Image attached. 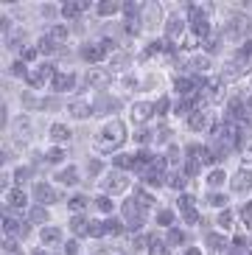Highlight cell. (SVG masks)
<instances>
[{
    "label": "cell",
    "mask_w": 252,
    "mask_h": 255,
    "mask_svg": "<svg viewBox=\"0 0 252 255\" xmlns=\"http://www.w3.org/2000/svg\"><path fill=\"white\" fill-rule=\"evenodd\" d=\"M101 137H104V140H110V143H101V149H104V151L118 149L121 143L126 140V129H124V124H121V121H107L104 129H101Z\"/></svg>",
    "instance_id": "1"
},
{
    "label": "cell",
    "mask_w": 252,
    "mask_h": 255,
    "mask_svg": "<svg viewBox=\"0 0 252 255\" xmlns=\"http://www.w3.org/2000/svg\"><path fill=\"white\" fill-rule=\"evenodd\" d=\"M82 59L84 62H90V65H96V62H101L104 59V53H107V48L101 45V42H96V45H93V42H84L82 45Z\"/></svg>",
    "instance_id": "2"
},
{
    "label": "cell",
    "mask_w": 252,
    "mask_h": 255,
    "mask_svg": "<svg viewBox=\"0 0 252 255\" xmlns=\"http://www.w3.org/2000/svg\"><path fill=\"white\" fill-rule=\"evenodd\" d=\"M67 110H70V115H73L76 121H84V118H90V115L96 113V107L90 104V101H84V98L70 101V104H67Z\"/></svg>",
    "instance_id": "3"
},
{
    "label": "cell",
    "mask_w": 252,
    "mask_h": 255,
    "mask_svg": "<svg viewBox=\"0 0 252 255\" xmlns=\"http://www.w3.org/2000/svg\"><path fill=\"white\" fill-rule=\"evenodd\" d=\"M230 185H233V191H236V194H241V191H250V185H252V171H250V168H238V171L233 174Z\"/></svg>",
    "instance_id": "4"
},
{
    "label": "cell",
    "mask_w": 252,
    "mask_h": 255,
    "mask_svg": "<svg viewBox=\"0 0 252 255\" xmlns=\"http://www.w3.org/2000/svg\"><path fill=\"white\" fill-rule=\"evenodd\" d=\"M110 73L107 70H101V68H90V73H87V84H93L96 90H107L110 87Z\"/></svg>",
    "instance_id": "5"
},
{
    "label": "cell",
    "mask_w": 252,
    "mask_h": 255,
    "mask_svg": "<svg viewBox=\"0 0 252 255\" xmlns=\"http://www.w3.org/2000/svg\"><path fill=\"white\" fill-rule=\"evenodd\" d=\"M25 202H28V194H25L20 185H14V188L6 191V205L8 208H25Z\"/></svg>",
    "instance_id": "6"
},
{
    "label": "cell",
    "mask_w": 252,
    "mask_h": 255,
    "mask_svg": "<svg viewBox=\"0 0 252 255\" xmlns=\"http://www.w3.org/2000/svg\"><path fill=\"white\" fill-rule=\"evenodd\" d=\"M151 113H154V104H151V101H137V104L132 107V121L146 124V121L151 118Z\"/></svg>",
    "instance_id": "7"
},
{
    "label": "cell",
    "mask_w": 252,
    "mask_h": 255,
    "mask_svg": "<svg viewBox=\"0 0 252 255\" xmlns=\"http://www.w3.org/2000/svg\"><path fill=\"white\" fill-rule=\"evenodd\" d=\"M48 137L53 140V146H62V143L70 140V127H67V124H53V127L48 129Z\"/></svg>",
    "instance_id": "8"
},
{
    "label": "cell",
    "mask_w": 252,
    "mask_h": 255,
    "mask_svg": "<svg viewBox=\"0 0 252 255\" xmlns=\"http://www.w3.org/2000/svg\"><path fill=\"white\" fill-rule=\"evenodd\" d=\"M53 90L56 93H67L76 87V73H56V79H53Z\"/></svg>",
    "instance_id": "9"
},
{
    "label": "cell",
    "mask_w": 252,
    "mask_h": 255,
    "mask_svg": "<svg viewBox=\"0 0 252 255\" xmlns=\"http://www.w3.org/2000/svg\"><path fill=\"white\" fill-rule=\"evenodd\" d=\"M210 124H208V115L202 113V110H196V113H191V118H188V129L191 132H205Z\"/></svg>",
    "instance_id": "10"
},
{
    "label": "cell",
    "mask_w": 252,
    "mask_h": 255,
    "mask_svg": "<svg viewBox=\"0 0 252 255\" xmlns=\"http://www.w3.org/2000/svg\"><path fill=\"white\" fill-rule=\"evenodd\" d=\"M34 194H37V199L39 202H56V199H59V194H56V191H53L51 185H48V182H39L37 188H34Z\"/></svg>",
    "instance_id": "11"
},
{
    "label": "cell",
    "mask_w": 252,
    "mask_h": 255,
    "mask_svg": "<svg viewBox=\"0 0 252 255\" xmlns=\"http://www.w3.org/2000/svg\"><path fill=\"white\" fill-rule=\"evenodd\" d=\"M124 188H129V180H126L124 174H112L110 182H107V194H121Z\"/></svg>",
    "instance_id": "12"
},
{
    "label": "cell",
    "mask_w": 252,
    "mask_h": 255,
    "mask_svg": "<svg viewBox=\"0 0 252 255\" xmlns=\"http://www.w3.org/2000/svg\"><path fill=\"white\" fill-rule=\"evenodd\" d=\"M182 28H185V23H182V14H174L168 20V25H165V34H168V39H177L179 34H182Z\"/></svg>",
    "instance_id": "13"
},
{
    "label": "cell",
    "mask_w": 252,
    "mask_h": 255,
    "mask_svg": "<svg viewBox=\"0 0 252 255\" xmlns=\"http://www.w3.org/2000/svg\"><path fill=\"white\" fill-rule=\"evenodd\" d=\"M70 230H73L76 236H87V230H90V222L82 216V213H73V216H70Z\"/></svg>",
    "instance_id": "14"
},
{
    "label": "cell",
    "mask_w": 252,
    "mask_h": 255,
    "mask_svg": "<svg viewBox=\"0 0 252 255\" xmlns=\"http://www.w3.org/2000/svg\"><path fill=\"white\" fill-rule=\"evenodd\" d=\"M193 87H196V82H193V79H188V76H177V79H174V90H177L179 96L193 93Z\"/></svg>",
    "instance_id": "15"
},
{
    "label": "cell",
    "mask_w": 252,
    "mask_h": 255,
    "mask_svg": "<svg viewBox=\"0 0 252 255\" xmlns=\"http://www.w3.org/2000/svg\"><path fill=\"white\" fill-rule=\"evenodd\" d=\"M205 244H208L210 250H222L224 244H227V236H222V233H208V236H205Z\"/></svg>",
    "instance_id": "16"
},
{
    "label": "cell",
    "mask_w": 252,
    "mask_h": 255,
    "mask_svg": "<svg viewBox=\"0 0 252 255\" xmlns=\"http://www.w3.org/2000/svg\"><path fill=\"white\" fill-rule=\"evenodd\" d=\"M222 182H227V171H224V168H216V171L208 174V185L213 188V191L222 185Z\"/></svg>",
    "instance_id": "17"
},
{
    "label": "cell",
    "mask_w": 252,
    "mask_h": 255,
    "mask_svg": "<svg viewBox=\"0 0 252 255\" xmlns=\"http://www.w3.org/2000/svg\"><path fill=\"white\" fill-rule=\"evenodd\" d=\"M82 8H84L82 3H62V17H67V20H76Z\"/></svg>",
    "instance_id": "18"
},
{
    "label": "cell",
    "mask_w": 252,
    "mask_h": 255,
    "mask_svg": "<svg viewBox=\"0 0 252 255\" xmlns=\"http://www.w3.org/2000/svg\"><path fill=\"white\" fill-rule=\"evenodd\" d=\"M39 236H42V244H56V241H59V227H45L42 233H39Z\"/></svg>",
    "instance_id": "19"
},
{
    "label": "cell",
    "mask_w": 252,
    "mask_h": 255,
    "mask_svg": "<svg viewBox=\"0 0 252 255\" xmlns=\"http://www.w3.org/2000/svg\"><path fill=\"white\" fill-rule=\"evenodd\" d=\"M56 180L65 182V185H76V182H79V171L70 165V171H59V177H56Z\"/></svg>",
    "instance_id": "20"
},
{
    "label": "cell",
    "mask_w": 252,
    "mask_h": 255,
    "mask_svg": "<svg viewBox=\"0 0 252 255\" xmlns=\"http://www.w3.org/2000/svg\"><path fill=\"white\" fill-rule=\"evenodd\" d=\"M124 14H126V20H137V17H140V3H124Z\"/></svg>",
    "instance_id": "21"
},
{
    "label": "cell",
    "mask_w": 252,
    "mask_h": 255,
    "mask_svg": "<svg viewBox=\"0 0 252 255\" xmlns=\"http://www.w3.org/2000/svg\"><path fill=\"white\" fill-rule=\"evenodd\" d=\"M87 202H90L87 196H73V199H70V202H67V208L73 210V213H82V210L87 208Z\"/></svg>",
    "instance_id": "22"
},
{
    "label": "cell",
    "mask_w": 252,
    "mask_h": 255,
    "mask_svg": "<svg viewBox=\"0 0 252 255\" xmlns=\"http://www.w3.org/2000/svg\"><path fill=\"white\" fill-rule=\"evenodd\" d=\"M31 222H37V225H42V222H48V210L42 208V205H37V208H31Z\"/></svg>",
    "instance_id": "23"
},
{
    "label": "cell",
    "mask_w": 252,
    "mask_h": 255,
    "mask_svg": "<svg viewBox=\"0 0 252 255\" xmlns=\"http://www.w3.org/2000/svg\"><path fill=\"white\" fill-rule=\"evenodd\" d=\"M93 205H96L101 213H112V210H115V205H112L107 196H96V199H93Z\"/></svg>",
    "instance_id": "24"
},
{
    "label": "cell",
    "mask_w": 252,
    "mask_h": 255,
    "mask_svg": "<svg viewBox=\"0 0 252 255\" xmlns=\"http://www.w3.org/2000/svg\"><path fill=\"white\" fill-rule=\"evenodd\" d=\"M45 160H48V163H62V160H65V151H62L59 146H53V149L45 151Z\"/></svg>",
    "instance_id": "25"
},
{
    "label": "cell",
    "mask_w": 252,
    "mask_h": 255,
    "mask_svg": "<svg viewBox=\"0 0 252 255\" xmlns=\"http://www.w3.org/2000/svg\"><path fill=\"white\" fill-rule=\"evenodd\" d=\"M168 185L177 188V191H182V188H185V174H182V171H174V174L168 177Z\"/></svg>",
    "instance_id": "26"
},
{
    "label": "cell",
    "mask_w": 252,
    "mask_h": 255,
    "mask_svg": "<svg viewBox=\"0 0 252 255\" xmlns=\"http://www.w3.org/2000/svg\"><path fill=\"white\" fill-rule=\"evenodd\" d=\"M98 14H101V17H110V14H115V11H118V3H98Z\"/></svg>",
    "instance_id": "27"
},
{
    "label": "cell",
    "mask_w": 252,
    "mask_h": 255,
    "mask_svg": "<svg viewBox=\"0 0 252 255\" xmlns=\"http://www.w3.org/2000/svg\"><path fill=\"white\" fill-rule=\"evenodd\" d=\"M157 225L171 227L174 225V213H171V210H160V213H157Z\"/></svg>",
    "instance_id": "28"
},
{
    "label": "cell",
    "mask_w": 252,
    "mask_h": 255,
    "mask_svg": "<svg viewBox=\"0 0 252 255\" xmlns=\"http://www.w3.org/2000/svg\"><path fill=\"white\" fill-rule=\"evenodd\" d=\"M191 68H193V70H208V68H210V59H208V56H193V59H191Z\"/></svg>",
    "instance_id": "29"
},
{
    "label": "cell",
    "mask_w": 252,
    "mask_h": 255,
    "mask_svg": "<svg viewBox=\"0 0 252 255\" xmlns=\"http://www.w3.org/2000/svg\"><path fill=\"white\" fill-rule=\"evenodd\" d=\"M39 56L37 48H20V62H34Z\"/></svg>",
    "instance_id": "30"
},
{
    "label": "cell",
    "mask_w": 252,
    "mask_h": 255,
    "mask_svg": "<svg viewBox=\"0 0 252 255\" xmlns=\"http://www.w3.org/2000/svg\"><path fill=\"white\" fill-rule=\"evenodd\" d=\"M20 101H22V107H28V110L39 107V101H37V96H34V93H22V96H20Z\"/></svg>",
    "instance_id": "31"
},
{
    "label": "cell",
    "mask_w": 252,
    "mask_h": 255,
    "mask_svg": "<svg viewBox=\"0 0 252 255\" xmlns=\"http://www.w3.org/2000/svg\"><path fill=\"white\" fill-rule=\"evenodd\" d=\"M28 177H31V168H28V165H20V168L14 171V182H17V185H20V182H25Z\"/></svg>",
    "instance_id": "32"
},
{
    "label": "cell",
    "mask_w": 252,
    "mask_h": 255,
    "mask_svg": "<svg viewBox=\"0 0 252 255\" xmlns=\"http://www.w3.org/2000/svg\"><path fill=\"white\" fill-rule=\"evenodd\" d=\"M51 39H53V42H65V39H67V28H65V25H56V28L51 31Z\"/></svg>",
    "instance_id": "33"
},
{
    "label": "cell",
    "mask_w": 252,
    "mask_h": 255,
    "mask_svg": "<svg viewBox=\"0 0 252 255\" xmlns=\"http://www.w3.org/2000/svg\"><path fill=\"white\" fill-rule=\"evenodd\" d=\"M134 160L132 157H126V154H118V157H112V165H118V171H124L126 165H132Z\"/></svg>",
    "instance_id": "34"
},
{
    "label": "cell",
    "mask_w": 252,
    "mask_h": 255,
    "mask_svg": "<svg viewBox=\"0 0 252 255\" xmlns=\"http://www.w3.org/2000/svg\"><path fill=\"white\" fill-rule=\"evenodd\" d=\"M110 110H118V104H112V98H101V104H96V113H110Z\"/></svg>",
    "instance_id": "35"
},
{
    "label": "cell",
    "mask_w": 252,
    "mask_h": 255,
    "mask_svg": "<svg viewBox=\"0 0 252 255\" xmlns=\"http://www.w3.org/2000/svg\"><path fill=\"white\" fill-rule=\"evenodd\" d=\"M233 222H236V216H233L230 210H222V216H219V225L230 230V227H233Z\"/></svg>",
    "instance_id": "36"
},
{
    "label": "cell",
    "mask_w": 252,
    "mask_h": 255,
    "mask_svg": "<svg viewBox=\"0 0 252 255\" xmlns=\"http://www.w3.org/2000/svg\"><path fill=\"white\" fill-rule=\"evenodd\" d=\"M126 34H129V37H137V34H140V23H137V20H126Z\"/></svg>",
    "instance_id": "37"
},
{
    "label": "cell",
    "mask_w": 252,
    "mask_h": 255,
    "mask_svg": "<svg viewBox=\"0 0 252 255\" xmlns=\"http://www.w3.org/2000/svg\"><path fill=\"white\" fill-rule=\"evenodd\" d=\"M168 96H163V98H160V101H157V104H154V113L157 115H165V113H168Z\"/></svg>",
    "instance_id": "38"
},
{
    "label": "cell",
    "mask_w": 252,
    "mask_h": 255,
    "mask_svg": "<svg viewBox=\"0 0 252 255\" xmlns=\"http://www.w3.org/2000/svg\"><path fill=\"white\" fill-rule=\"evenodd\" d=\"M87 174H90V177H98V174H101V160H90V163H87Z\"/></svg>",
    "instance_id": "39"
},
{
    "label": "cell",
    "mask_w": 252,
    "mask_h": 255,
    "mask_svg": "<svg viewBox=\"0 0 252 255\" xmlns=\"http://www.w3.org/2000/svg\"><path fill=\"white\" fill-rule=\"evenodd\" d=\"M8 70H11V76H22V79H28V73H25V62H14Z\"/></svg>",
    "instance_id": "40"
},
{
    "label": "cell",
    "mask_w": 252,
    "mask_h": 255,
    "mask_svg": "<svg viewBox=\"0 0 252 255\" xmlns=\"http://www.w3.org/2000/svg\"><path fill=\"white\" fill-rule=\"evenodd\" d=\"M208 202H210V205H216V208H219V205H224V202H227V196H224V194H219V191H213V194L208 196Z\"/></svg>",
    "instance_id": "41"
},
{
    "label": "cell",
    "mask_w": 252,
    "mask_h": 255,
    "mask_svg": "<svg viewBox=\"0 0 252 255\" xmlns=\"http://www.w3.org/2000/svg\"><path fill=\"white\" fill-rule=\"evenodd\" d=\"M182 241H185V236L179 230H168V244H182Z\"/></svg>",
    "instance_id": "42"
},
{
    "label": "cell",
    "mask_w": 252,
    "mask_h": 255,
    "mask_svg": "<svg viewBox=\"0 0 252 255\" xmlns=\"http://www.w3.org/2000/svg\"><path fill=\"white\" fill-rule=\"evenodd\" d=\"M3 253H6V255H22V250L17 247L14 241H6V247H3Z\"/></svg>",
    "instance_id": "43"
},
{
    "label": "cell",
    "mask_w": 252,
    "mask_h": 255,
    "mask_svg": "<svg viewBox=\"0 0 252 255\" xmlns=\"http://www.w3.org/2000/svg\"><path fill=\"white\" fill-rule=\"evenodd\" d=\"M241 219H244L247 225L252 222V202H244V208H241Z\"/></svg>",
    "instance_id": "44"
},
{
    "label": "cell",
    "mask_w": 252,
    "mask_h": 255,
    "mask_svg": "<svg viewBox=\"0 0 252 255\" xmlns=\"http://www.w3.org/2000/svg\"><path fill=\"white\" fill-rule=\"evenodd\" d=\"M79 250H82V247H79V241H76V239L65 244V253H67V255H79Z\"/></svg>",
    "instance_id": "45"
},
{
    "label": "cell",
    "mask_w": 252,
    "mask_h": 255,
    "mask_svg": "<svg viewBox=\"0 0 252 255\" xmlns=\"http://www.w3.org/2000/svg\"><path fill=\"white\" fill-rule=\"evenodd\" d=\"M107 233H121V230H124V225H121V222H112V219H107Z\"/></svg>",
    "instance_id": "46"
},
{
    "label": "cell",
    "mask_w": 252,
    "mask_h": 255,
    "mask_svg": "<svg viewBox=\"0 0 252 255\" xmlns=\"http://www.w3.org/2000/svg\"><path fill=\"white\" fill-rule=\"evenodd\" d=\"M129 65V59H126V53H118V59L112 56V68H126Z\"/></svg>",
    "instance_id": "47"
},
{
    "label": "cell",
    "mask_w": 252,
    "mask_h": 255,
    "mask_svg": "<svg viewBox=\"0 0 252 255\" xmlns=\"http://www.w3.org/2000/svg\"><path fill=\"white\" fill-rule=\"evenodd\" d=\"M22 42V31H14L11 37H8V48H17Z\"/></svg>",
    "instance_id": "48"
},
{
    "label": "cell",
    "mask_w": 252,
    "mask_h": 255,
    "mask_svg": "<svg viewBox=\"0 0 252 255\" xmlns=\"http://www.w3.org/2000/svg\"><path fill=\"white\" fill-rule=\"evenodd\" d=\"M185 222H188V225H196V222H199V210H196V208L188 210V213H185Z\"/></svg>",
    "instance_id": "49"
},
{
    "label": "cell",
    "mask_w": 252,
    "mask_h": 255,
    "mask_svg": "<svg viewBox=\"0 0 252 255\" xmlns=\"http://www.w3.org/2000/svg\"><path fill=\"white\" fill-rule=\"evenodd\" d=\"M148 255H168V247L165 244H151V253Z\"/></svg>",
    "instance_id": "50"
},
{
    "label": "cell",
    "mask_w": 252,
    "mask_h": 255,
    "mask_svg": "<svg viewBox=\"0 0 252 255\" xmlns=\"http://www.w3.org/2000/svg\"><path fill=\"white\" fill-rule=\"evenodd\" d=\"M165 160H171V163H177V160H179V149H177V146H171V149H168Z\"/></svg>",
    "instance_id": "51"
},
{
    "label": "cell",
    "mask_w": 252,
    "mask_h": 255,
    "mask_svg": "<svg viewBox=\"0 0 252 255\" xmlns=\"http://www.w3.org/2000/svg\"><path fill=\"white\" fill-rule=\"evenodd\" d=\"M42 17H56V6H48V3H45V6H42Z\"/></svg>",
    "instance_id": "52"
},
{
    "label": "cell",
    "mask_w": 252,
    "mask_h": 255,
    "mask_svg": "<svg viewBox=\"0 0 252 255\" xmlns=\"http://www.w3.org/2000/svg\"><path fill=\"white\" fill-rule=\"evenodd\" d=\"M134 140L146 143V140H148V132H146V129H140V132H134Z\"/></svg>",
    "instance_id": "53"
},
{
    "label": "cell",
    "mask_w": 252,
    "mask_h": 255,
    "mask_svg": "<svg viewBox=\"0 0 252 255\" xmlns=\"http://www.w3.org/2000/svg\"><path fill=\"white\" fill-rule=\"evenodd\" d=\"M124 87H134V76H124Z\"/></svg>",
    "instance_id": "54"
},
{
    "label": "cell",
    "mask_w": 252,
    "mask_h": 255,
    "mask_svg": "<svg viewBox=\"0 0 252 255\" xmlns=\"http://www.w3.org/2000/svg\"><path fill=\"white\" fill-rule=\"evenodd\" d=\"M185 255H202V250H196V247H188V250H185Z\"/></svg>",
    "instance_id": "55"
},
{
    "label": "cell",
    "mask_w": 252,
    "mask_h": 255,
    "mask_svg": "<svg viewBox=\"0 0 252 255\" xmlns=\"http://www.w3.org/2000/svg\"><path fill=\"white\" fill-rule=\"evenodd\" d=\"M31 255H48V253H45V250H34Z\"/></svg>",
    "instance_id": "56"
}]
</instances>
